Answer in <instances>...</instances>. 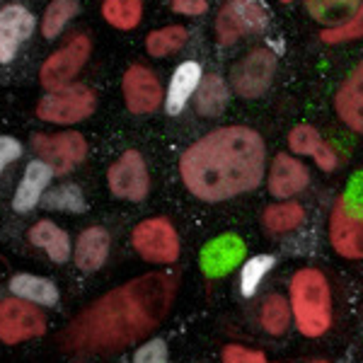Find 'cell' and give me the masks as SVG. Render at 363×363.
Segmentation results:
<instances>
[{"label": "cell", "mask_w": 363, "mask_h": 363, "mask_svg": "<svg viewBox=\"0 0 363 363\" xmlns=\"http://www.w3.org/2000/svg\"><path fill=\"white\" fill-rule=\"evenodd\" d=\"M177 294V279L153 272L102 296L83 310L61 342L70 351H119L150 332L165 320Z\"/></svg>", "instance_id": "cell-1"}, {"label": "cell", "mask_w": 363, "mask_h": 363, "mask_svg": "<svg viewBox=\"0 0 363 363\" xmlns=\"http://www.w3.org/2000/svg\"><path fill=\"white\" fill-rule=\"evenodd\" d=\"M264 160V140L255 128L223 126L184 150L179 174L196 199L225 201L259 186Z\"/></svg>", "instance_id": "cell-2"}, {"label": "cell", "mask_w": 363, "mask_h": 363, "mask_svg": "<svg viewBox=\"0 0 363 363\" xmlns=\"http://www.w3.org/2000/svg\"><path fill=\"white\" fill-rule=\"evenodd\" d=\"M291 308L301 335L320 337L332 325V296L325 274L318 269H301L291 279Z\"/></svg>", "instance_id": "cell-3"}, {"label": "cell", "mask_w": 363, "mask_h": 363, "mask_svg": "<svg viewBox=\"0 0 363 363\" xmlns=\"http://www.w3.org/2000/svg\"><path fill=\"white\" fill-rule=\"evenodd\" d=\"M269 22V10L262 0H228L216 17L218 42L228 46L242 39L245 34L262 32Z\"/></svg>", "instance_id": "cell-4"}, {"label": "cell", "mask_w": 363, "mask_h": 363, "mask_svg": "<svg viewBox=\"0 0 363 363\" xmlns=\"http://www.w3.org/2000/svg\"><path fill=\"white\" fill-rule=\"evenodd\" d=\"M95 112V92L85 85H68L39 99L37 116L49 124H75Z\"/></svg>", "instance_id": "cell-5"}, {"label": "cell", "mask_w": 363, "mask_h": 363, "mask_svg": "<svg viewBox=\"0 0 363 363\" xmlns=\"http://www.w3.org/2000/svg\"><path fill=\"white\" fill-rule=\"evenodd\" d=\"M90 49H92V44L85 34L70 37L56 54H51L44 61L42 70H39L42 85L51 92H58V90H63V87H68L70 80H73L87 63Z\"/></svg>", "instance_id": "cell-6"}, {"label": "cell", "mask_w": 363, "mask_h": 363, "mask_svg": "<svg viewBox=\"0 0 363 363\" xmlns=\"http://www.w3.org/2000/svg\"><path fill=\"white\" fill-rule=\"evenodd\" d=\"M133 247L145 262L172 264L179 257V240L169 220L150 218L133 228Z\"/></svg>", "instance_id": "cell-7"}, {"label": "cell", "mask_w": 363, "mask_h": 363, "mask_svg": "<svg viewBox=\"0 0 363 363\" xmlns=\"http://www.w3.org/2000/svg\"><path fill=\"white\" fill-rule=\"evenodd\" d=\"M46 332L44 315L22 298H5L0 301V342L20 344L25 339L42 337Z\"/></svg>", "instance_id": "cell-8"}, {"label": "cell", "mask_w": 363, "mask_h": 363, "mask_svg": "<svg viewBox=\"0 0 363 363\" xmlns=\"http://www.w3.org/2000/svg\"><path fill=\"white\" fill-rule=\"evenodd\" d=\"M277 73V56L269 49H255L245 58H240L233 68V90L240 97H262L272 85Z\"/></svg>", "instance_id": "cell-9"}, {"label": "cell", "mask_w": 363, "mask_h": 363, "mask_svg": "<svg viewBox=\"0 0 363 363\" xmlns=\"http://www.w3.org/2000/svg\"><path fill=\"white\" fill-rule=\"evenodd\" d=\"M32 145L42 160L54 169V174H68L78 162H83L87 153V143L78 131L56 133V136H46L37 133L32 138Z\"/></svg>", "instance_id": "cell-10"}, {"label": "cell", "mask_w": 363, "mask_h": 363, "mask_svg": "<svg viewBox=\"0 0 363 363\" xmlns=\"http://www.w3.org/2000/svg\"><path fill=\"white\" fill-rule=\"evenodd\" d=\"M109 189L114 196L128 201H143L150 189V177L145 160L138 150H126L107 172Z\"/></svg>", "instance_id": "cell-11"}, {"label": "cell", "mask_w": 363, "mask_h": 363, "mask_svg": "<svg viewBox=\"0 0 363 363\" xmlns=\"http://www.w3.org/2000/svg\"><path fill=\"white\" fill-rule=\"evenodd\" d=\"M124 102L131 114H150L160 107L162 87L153 70L131 66L124 73Z\"/></svg>", "instance_id": "cell-12"}, {"label": "cell", "mask_w": 363, "mask_h": 363, "mask_svg": "<svg viewBox=\"0 0 363 363\" xmlns=\"http://www.w3.org/2000/svg\"><path fill=\"white\" fill-rule=\"evenodd\" d=\"M332 247L347 259H363V216H351L339 199L330 218Z\"/></svg>", "instance_id": "cell-13"}, {"label": "cell", "mask_w": 363, "mask_h": 363, "mask_svg": "<svg viewBox=\"0 0 363 363\" xmlns=\"http://www.w3.org/2000/svg\"><path fill=\"white\" fill-rule=\"evenodd\" d=\"M34 32V15L22 5H5L0 10V63H10L22 42Z\"/></svg>", "instance_id": "cell-14"}, {"label": "cell", "mask_w": 363, "mask_h": 363, "mask_svg": "<svg viewBox=\"0 0 363 363\" xmlns=\"http://www.w3.org/2000/svg\"><path fill=\"white\" fill-rule=\"evenodd\" d=\"M245 259V242L238 235L228 233L216 240H211L206 247L201 250V269L211 279H220L230 274L233 269L240 267Z\"/></svg>", "instance_id": "cell-15"}, {"label": "cell", "mask_w": 363, "mask_h": 363, "mask_svg": "<svg viewBox=\"0 0 363 363\" xmlns=\"http://www.w3.org/2000/svg\"><path fill=\"white\" fill-rule=\"evenodd\" d=\"M335 107L339 119L347 124L351 131L363 133V63L354 68V73L347 78V83L339 87Z\"/></svg>", "instance_id": "cell-16"}, {"label": "cell", "mask_w": 363, "mask_h": 363, "mask_svg": "<svg viewBox=\"0 0 363 363\" xmlns=\"http://www.w3.org/2000/svg\"><path fill=\"white\" fill-rule=\"evenodd\" d=\"M308 169L296 157L279 153L274 157L272 174H269V191L277 199H289L308 186Z\"/></svg>", "instance_id": "cell-17"}, {"label": "cell", "mask_w": 363, "mask_h": 363, "mask_svg": "<svg viewBox=\"0 0 363 363\" xmlns=\"http://www.w3.org/2000/svg\"><path fill=\"white\" fill-rule=\"evenodd\" d=\"M201 73L203 70L196 61H184L182 66H177L172 78H169V87L165 95V109L169 116H177L184 109V104L189 102V97L194 95L199 83H201Z\"/></svg>", "instance_id": "cell-18"}, {"label": "cell", "mask_w": 363, "mask_h": 363, "mask_svg": "<svg viewBox=\"0 0 363 363\" xmlns=\"http://www.w3.org/2000/svg\"><path fill=\"white\" fill-rule=\"evenodd\" d=\"M54 177V169L46 165L44 160H32L25 169V177H22L20 186L15 191L13 199V208L17 213H27L37 206V201L42 199L46 184Z\"/></svg>", "instance_id": "cell-19"}, {"label": "cell", "mask_w": 363, "mask_h": 363, "mask_svg": "<svg viewBox=\"0 0 363 363\" xmlns=\"http://www.w3.org/2000/svg\"><path fill=\"white\" fill-rule=\"evenodd\" d=\"M112 238L104 228H87L75 242V264L83 272H97L107 262Z\"/></svg>", "instance_id": "cell-20"}, {"label": "cell", "mask_w": 363, "mask_h": 363, "mask_svg": "<svg viewBox=\"0 0 363 363\" xmlns=\"http://www.w3.org/2000/svg\"><path fill=\"white\" fill-rule=\"evenodd\" d=\"M289 145L294 153H301V155H313L315 162L325 169V172H332L337 167V155L330 145L322 140V136L318 133V128L310 126V124H301L291 131L289 136Z\"/></svg>", "instance_id": "cell-21"}, {"label": "cell", "mask_w": 363, "mask_h": 363, "mask_svg": "<svg viewBox=\"0 0 363 363\" xmlns=\"http://www.w3.org/2000/svg\"><path fill=\"white\" fill-rule=\"evenodd\" d=\"M29 242L42 247L51 259L58 262V264L68 262V257H70V240L66 235V230H61V228L54 225L51 220H39V223L29 230Z\"/></svg>", "instance_id": "cell-22"}, {"label": "cell", "mask_w": 363, "mask_h": 363, "mask_svg": "<svg viewBox=\"0 0 363 363\" xmlns=\"http://www.w3.org/2000/svg\"><path fill=\"white\" fill-rule=\"evenodd\" d=\"M228 104V85L218 73H208L196 87V109L201 116L223 114Z\"/></svg>", "instance_id": "cell-23"}, {"label": "cell", "mask_w": 363, "mask_h": 363, "mask_svg": "<svg viewBox=\"0 0 363 363\" xmlns=\"http://www.w3.org/2000/svg\"><path fill=\"white\" fill-rule=\"evenodd\" d=\"M10 289L17 298L27 303H37V306H56L58 301V291L49 279L42 277H32V274H17L10 281Z\"/></svg>", "instance_id": "cell-24"}, {"label": "cell", "mask_w": 363, "mask_h": 363, "mask_svg": "<svg viewBox=\"0 0 363 363\" xmlns=\"http://www.w3.org/2000/svg\"><path fill=\"white\" fill-rule=\"evenodd\" d=\"M102 15L116 29H133L138 27L140 15H143V3L140 0H104Z\"/></svg>", "instance_id": "cell-25"}, {"label": "cell", "mask_w": 363, "mask_h": 363, "mask_svg": "<svg viewBox=\"0 0 363 363\" xmlns=\"http://www.w3.org/2000/svg\"><path fill=\"white\" fill-rule=\"evenodd\" d=\"M303 220H306V211L296 201L277 203V206H269L264 211V225L269 233H289L301 225Z\"/></svg>", "instance_id": "cell-26"}, {"label": "cell", "mask_w": 363, "mask_h": 363, "mask_svg": "<svg viewBox=\"0 0 363 363\" xmlns=\"http://www.w3.org/2000/svg\"><path fill=\"white\" fill-rule=\"evenodd\" d=\"M186 37H189V34H186V29L182 25L162 27L148 34L145 49H148L150 56L162 58V56H169V54H174V51H179L182 46L186 44Z\"/></svg>", "instance_id": "cell-27"}, {"label": "cell", "mask_w": 363, "mask_h": 363, "mask_svg": "<svg viewBox=\"0 0 363 363\" xmlns=\"http://www.w3.org/2000/svg\"><path fill=\"white\" fill-rule=\"evenodd\" d=\"M274 264H277V259H274L272 255H257V257H252V259H247V264L240 272V291H242L245 298H252L257 294L262 279L272 272Z\"/></svg>", "instance_id": "cell-28"}, {"label": "cell", "mask_w": 363, "mask_h": 363, "mask_svg": "<svg viewBox=\"0 0 363 363\" xmlns=\"http://www.w3.org/2000/svg\"><path fill=\"white\" fill-rule=\"evenodd\" d=\"M75 13H78V3H75V0H54L44 13L42 34L46 39L58 37V34L63 32V27L73 20Z\"/></svg>", "instance_id": "cell-29"}, {"label": "cell", "mask_w": 363, "mask_h": 363, "mask_svg": "<svg viewBox=\"0 0 363 363\" xmlns=\"http://www.w3.org/2000/svg\"><path fill=\"white\" fill-rule=\"evenodd\" d=\"M289 318H291V310H289V303L286 298L281 296H269L262 306V327L269 332V335L279 337L286 332L289 327Z\"/></svg>", "instance_id": "cell-30"}, {"label": "cell", "mask_w": 363, "mask_h": 363, "mask_svg": "<svg viewBox=\"0 0 363 363\" xmlns=\"http://www.w3.org/2000/svg\"><path fill=\"white\" fill-rule=\"evenodd\" d=\"M361 5V0H306L308 13L315 20H344Z\"/></svg>", "instance_id": "cell-31"}, {"label": "cell", "mask_w": 363, "mask_h": 363, "mask_svg": "<svg viewBox=\"0 0 363 363\" xmlns=\"http://www.w3.org/2000/svg\"><path fill=\"white\" fill-rule=\"evenodd\" d=\"M361 37H363V3L347 22H342V25H337V27H330V29H322V34H320V39L325 44H342V42H351V39H361Z\"/></svg>", "instance_id": "cell-32"}, {"label": "cell", "mask_w": 363, "mask_h": 363, "mask_svg": "<svg viewBox=\"0 0 363 363\" xmlns=\"http://www.w3.org/2000/svg\"><path fill=\"white\" fill-rule=\"evenodd\" d=\"M46 206L56 208V211H73V213H83L85 199L75 184H63L46 196Z\"/></svg>", "instance_id": "cell-33"}, {"label": "cell", "mask_w": 363, "mask_h": 363, "mask_svg": "<svg viewBox=\"0 0 363 363\" xmlns=\"http://www.w3.org/2000/svg\"><path fill=\"white\" fill-rule=\"evenodd\" d=\"M342 201L351 216H363V172L351 177L347 194L342 196Z\"/></svg>", "instance_id": "cell-34"}, {"label": "cell", "mask_w": 363, "mask_h": 363, "mask_svg": "<svg viewBox=\"0 0 363 363\" xmlns=\"http://www.w3.org/2000/svg\"><path fill=\"white\" fill-rule=\"evenodd\" d=\"M133 363H167V344L162 339L143 344L133 356Z\"/></svg>", "instance_id": "cell-35"}, {"label": "cell", "mask_w": 363, "mask_h": 363, "mask_svg": "<svg viewBox=\"0 0 363 363\" xmlns=\"http://www.w3.org/2000/svg\"><path fill=\"white\" fill-rule=\"evenodd\" d=\"M223 363H267V356L262 351H250L238 344L223 349Z\"/></svg>", "instance_id": "cell-36"}, {"label": "cell", "mask_w": 363, "mask_h": 363, "mask_svg": "<svg viewBox=\"0 0 363 363\" xmlns=\"http://www.w3.org/2000/svg\"><path fill=\"white\" fill-rule=\"evenodd\" d=\"M22 155V145L10 136H0V174L3 169Z\"/></svg>", "instance_id": "cell-37"}, {"label": "cell", "mask_w": 363, "mask_h": 363, "mask_svg": "<svg viewBox=\"0 0 363 363\" xmlns=\"http://www.w3.org/2000/svg\"><path fill=\"white\" fill-rule=\"evenodd\" d=\"M172 10L182 15L196 17L208 10V0H172Z\"/></svg>", "instance_id": "cell-38"}, {"label": "cell", "mask_w": 363, "mask_h": 363, "mask_svg": "<svg viewBox=\"0 0 363 363\" xmlns=\"http://www.w3.org/2000/svg\"><path fill=\"white\" fill-rule=\"evenodd\" d=\"M313 363H327V361H313Z\"/></svg>", "instance_id": "cell-39"}, {"label": "cell", "mask_w": 363, "mask_h": 363, "mask_svg": "<svg viewBox=\"0 0 363 363\" xmlns=\"http://www.w3.org/2000/svg\"><path fill=\"white\" fill-rule=\"evenodd\" d=\"M281 3H291V0H281Z\"/></svg>", "instance_id": "cell-40"}]
</instances>
